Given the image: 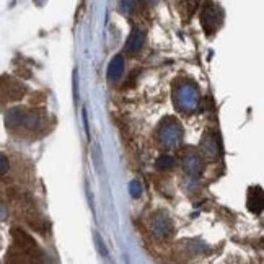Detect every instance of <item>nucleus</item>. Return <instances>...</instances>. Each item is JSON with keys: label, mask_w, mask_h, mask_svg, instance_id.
<instances>
[{"label": "nucleus", "mask_w": 264, "mask_h": 264, "mask_svg": "<svg viewBox=\"0 0 264 264\" xmlns=\"http://www.w3.org/2000/svg\"><path fill=\"white\" fill-rule=\"evenodd\" d=\"M263 189L261 188H251L248 194V211L253 214H261L263 211Z\"/></svg>", "instance_id": "nucleus-6"}, {"label": "nucleus", "mask_w": 264, "mask_h": 264, "mask_svg": "<svg viewBox=\"0 0 264 264\" xmlns=\"http://www.w3.org/2000/svg\"><path fill=\"white\" fill-rule=\"evenodd\" d=\"M124 73V57L123 55H116L113 62L109 64L108 69V78L111 82H118Z\"/></svg>", "instance_id": "nucleus-7"}, {"label": "nucleus", "mask_w": 264, "mask_h": 264, "mask_svg": "<svg viewBox=\"0 0 264 264\" xmlns=\"http://www.w3.org/2000/svg\"><path fill=\"white\" fill-rule=\"evenodd\" d=\"M157 165H158V168L161 170H170V168H173V165H175V160L171 158V157L168 155H165V157H161V158L157 161Z\"/></svg>", "instance_id": "nucleus-10"}, {"label": "nucleus", "mask_w": 264, "mask_h": 264, "mask_svg": "<svg viewBox=\"0 0 264 264\" xmlns=\"http://www.w3.org/2000/svg\"><path fill=\"white\" fill-rule=\"evenodd\" d=\"M26 93V87L17 78L3 75L0 77V105H8L13 101H20Z\"/></svg>", "instance_id": "nucleus-2"}, {"label": "nucleus", "mask_w": 264, "mask_h": 264, "mask_svg": "<svg viewBox=\"0 0 264 264\" xmlns=\"http://www.w3.org/2000/svg\"><path fill=\"white\" fill-rule=\"evenodd\" d=\"M222 20H224V13H222L220 7L215 5V3L211 2V0L204 2L202 13H201V23H202V28L206 30V33L212 35L214 31L219 30Z\"/></svg>", "instance_id": "nucleus-3"}, {"label": "nucleus", "mask_w": 264, "mask_h": 264, "mask_svg": "<svg viewBox=\"0 0 264 264\" xmlns=\"http://www.w3.org/2000/svg\"><path fill=\"white\" fill-rule=\"evenodd\" d=\"M7 131L18 137L35 139L46 126V118L41 111L28 108H13L5 116Z\"/></svg>", "instance_id": "nucleus-1"}, {"label": "nucleus", "mask_w": 264, "mask_h": 264, "mask_svg": "<svg viewBox=\"0 0 264 264\" xmlns=\"http://www.w3.org/2000/svg\"><path fill=\"white\" fill-rule=\"evenodd\" d=\"M143 43H145V36H143V33L139 28H136V30H132V33L129 35V38L126 41V53L129 55L139 54V51L142 49Z\"/></svg>", "instance_id": "nucleus-5"}, {"label": "nucleus", "mask_w": 264, "mask_h": 264, "mask_svg": "<svg viewBox=\"0 0 264 264\" xmlns=\"http://www.w3.org/2000/svg\"><path fill=\"white\" fill-rule=\"evenodd\" d=\"M13 170L12 158L7 154L0 152V179H10Z\"/></svg>", "instance_id": "nucleus-8"}, {"label": "nucleus", "mask_w": 264, "mask_h": 264, "mask_svg": "<svg viewBox=\"0 0 264 264\" xmlns=\"http://www.w3.org/2000/svg\"><path fill=\"white\" fill-rule=\"evenodd\" d=\"M12 237H13V240H15L17 249H20L25 256H31L33 261H35V259H39V256H43L39 246L36 245V242L26 233V231H23L20 229H13L12 230Z\"/></svg>", "instance_id": "nucleus-4"}, {"label": "nucleus", "mask_w": 264, "mask_h": 264, "mask_svg": "<svg viewBox=\"0 0 264 264\" xmlns=\"http://www.w3.org/2000/svg\"><path fill=\"white\" fill-rule=\"evenodd\" d=\"M199 5V0H181L179 7H181L183 17H193V13L196 12V8Z\"/></svg>", "instance_id": "nucleus-9"}]
</instances>
